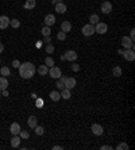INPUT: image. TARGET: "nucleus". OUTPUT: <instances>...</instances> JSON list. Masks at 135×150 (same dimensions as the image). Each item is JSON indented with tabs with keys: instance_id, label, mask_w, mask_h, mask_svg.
Returning a JSON list of instances; mask_svg holds the SVG:
<instances>
[{
	"instance_id": "1",
	"label": "nucleus",
	"mask_w": 135,
	"mask_h": 150,
	"mask_svg": "<svg viewBox=\"0 0 135 150\" xmlns=\"http://www.w3.org/2000/svg\"><path fill=\"white\" fill-rule=\"evenodd\" d=\"M19 69V74H21L22 78H31L36 72V68L32 62H23L21 64V66L18 68Z\"/></svg>"
},
{
	"instance_id": "2",
	"label": "nucleus",
	"mask_w": 135,
	"mask_h": 150,
	"mask_svg": "<svg viewBox=\"0 0 135 150\" xmlns=\"http://www.w3.org/2000/svg\"><path fill=\"white\" fill-rule=\"evenodd\" d=\"M60 80L64 83V87L68 88V89H70V91H72V89L76 87V84H77L76 78H73V77H65V76H61Z\"/></svg>"
},
{
	"instance_id": "3",
	"label": "nucleus",
	"mask_w": 135,
	"mask_h": 150,
	"mask_svg": "<svg viewBox=\"0 0 135 150\" xmlns=\"http://www.w3.org/2000/svg\"><path fill=\"white\" fill-rule=\"evenodd\" d=\"M108 31V26H107V23H104V22H97L96 25H95V33H97L100 35H103Z\"/></svg>"
},
{
	"instance_id": "4",
	"label": "nucleus",
	"mask_w": 135,
	"mask_h": 150,
	"mask_svg": "<svg viewBox=\"0 0 135 150\" xmlns=\"http://www.w3.org/2000/svg\"><path fill=\"white\" fill-rule=\"evenodd\" d=\"M47 74H50L52 76V78H56V80H58V78L62 76V72H61V69L58 66H50L49 68V72H47Z\"/></svg>"
},
{
	"instance_id": "5",
	"label": "nucleus",
	"mask_w": 135,
	"mask_h": 150,
	"mask_svg": "<svg viewBox=\"0 0 135 150\" xmlns=\"http://www.w3.org/2000/svg\"><path fill=\"white\" fill-rule=\"evenodd\" d=\"M81 33H83L84 37H91L95 34V26L93 25H91V23H88V25H84L83 29H81Z\"/></svg>"
},
{
	"instance_id": "6",
	"label": "nucleus",
	"mask_w": 135,
	"mask_h": 150,
	"mask_svg": "<svg viewBox=\"0 0 135 150\" xmlns=\"http://www.w3.org/2000/svg\"><path fill=\"white\" fill-rule=\"evenodd\" d=\"M122 46L124 47V49H132V50H134V47H135L134 46V41L127 35H124L123 38H122Z\"/></svg>"
},
{
	"instance_id": "7",
	"label": "nucleus",
	"mask_w": 135,
	"mask_h": 150,
	"mask_svg": "<svg viewBox=\"0 0 135 150\" xmlns=\"http://www.w3.org/2000/svg\"><path fill=\"white\" fill-rule=\"evenodd\" d=\"M100 10H101V12H103V14H105V15L111 14V11H112V3H111V1H108V0L103 1V4H101V7H100Z\"/></svg>"
},
{
	"instance_id": "8",
	"label": "nucleus",
	"mask_w": 135,
	"mask_h": 150,
	"mask_svg": "<svg viewBox=\"0 0 135 150\" xmlns=\"http://www.w3.org/2000/svg\"><path fill=\"white\" fill-rule=\"evenodd\" d=\"M122 56L124 57L126 61H134L135 60V52L132 49H124V52H123Z\"/></svg>"
},
{
	"instance_id": "9",
	"label": "nucleus",
	"mask_w": 135,
	"mask_h": 150,
	"mask_svg": "<svg viewBox=\"0 0 135 150\" xmlns=\"http://www.w3.org/2000/svg\"><path fill=\"white\" fill-rule=\"evenodd\" d=\"M91 130H92V133H93L95 135H97V137H100V135L104 134L103 126L99 124V123H93V124H92V127H91Z\"/></svg>"
},
{
	"instance_id": "10",
	"label": "nucleus",
	"mask_w": 135,
	"mask_h": 150,
	"mask_svg": "<svg viewBox=\"0 0 135 150\" xmlns=\"http://www.w3.org/2000/svg\"><path fill=\"white\" fill-rule=\"evenodd\" d=\"M65 58H66V61H70V62H74L76 60H77V53L74 52V50H68V52H65Z\"/></svg>"
},
{
	"instance_id": "11",
	"label": "nucleus",
	"mask_w": 135,
	"mask_h": 150,
	"mask_svg": "<svg viewBox=\"0 0 135 150\" xmlns=\"http://www.w3.org/2000/svg\"><path fill=\"white\" fill-rule=\"evenodd\" d=\"M10 18L5 15H1L0 16V30H4V29H7V27L10 26Z\"/></svg>"
},
{
	"instance_id": "12",
	"label": "nucleus",
	"mask_w": 135,
	"mask_h": 150,
	"mask_svg": "<svg viewBox=\"0 0 135 150\" xmlns=\"http://www.w3.org/2000/svg\"><path fill=\"white\" fill-rule=\"evenodd\" d=\"M56 25V16L52 15V14H49V15L45 16V26L47 27H52Z\"/></svg>"
},
{
	"instance_id": "13",
	"label": "nucleus",
	"mask_w": 135,
	"mask_h": 150,
	"mask_svg": "<svg viewBox=\"0 0 135 150\" xmlns=\"http://www.w3.org/2000/svg\"><path fill=\"white\" fill-rule=\"evenodd\" d=\"M21 124L16 123V122H14V123H11L10 126V131L12 135H19V133H21Z\"/></svg>"
},
{
	"instance_id": "14",
	"label": "nucleus",
	"mask_w": 135,
	"mask_h": 150,
	"mask_svg": "<svg viewBox=\"0 0 135 150\" xmlns=\"http://www.w3.org/2000/svg\"><path fill=\"white\" fill-rule=\"evenodd\" d=\"M54 8H56V12H58V14H65L68 11V7L64 4L62 1H61V3H56V4H54Z\"/></svg>"
},
{
	"instance_id": "15",
	"label": "nucleus",
	"mask_w": 135,
	"mask_h": 150,
	"mask_svg": "<svg viewBox=\"0 0 135 150\" xmlns=\"http://www.w3.org/2000/svg\"><path fill=\"white\" fill-rule=\"evenodd\" d=\"M27 124H28V127H30V129H34L36 124H38V119H36L35 115H30V116H28V119H27Z\"/></svg>"
},
{
	"instance_id": "16",
	"label": "nucleus",
	"mask_w": 135,
	"mask_h": 150,
	"mask_svg": "<svg viewBox=\"0 0 135 150\" xmlns=\"http://www.w3.org/2000/svg\"><path fill=\"white\" fill-rule=\"evenodd\" d=\"M72 30V23L69 21H65L61 23V31H64V33H69V31Z\"/></svg>"
},
{
	"instance_id": "17",
	"label": "nucleus",
	"mask_w": 135,
	"mask_h": 150,
	"mask_svg": "<svg viewBox=\"0 0 135 150\" xmlns=\"http://www.w3.org/2000/svg\"><path fill=\"white\" fill-rule=\"evenodd\" d=\"M21 141H22V138L19 135H14V137L11 138V146H12V147H19Z\"/></svg>"
},
{
	"instance_id": "18",
	"label": "nucleus",
	"mask_w": 135,
	"mask_h": 150,
	"mask_svg": "<svg viewBox=\"0 0 135 150\" xmlns=\"http://www.w3.org/2000/svg\"><path fill=\"white\" fill-rule=\"evenodd\" d=\"M49 98L52 99L53 102H60V99H61V93L58 92V91H52V92L49 93Z\"/></svg>"
},
{
	"instance_id": "19",
	"label": "nucleus",
	"mask_w": 135,
	"mask_h": 150,
	"mask_svg": "<svg viewBox=\"0 0 135 150\" xmlns=\"http://www.w3.org/2000/svg\"><path fill=\"white\" fill-rule=\"evenodd\" d=\"M8 88V78L1 76L0 77V91H4V89Z\"/></svg>"
},
{
	"instance_id": "20",
	"label": "nucleus",
	"mask_w": 135,
	"mask_h": 150,
	"mask_svg": "<svg viewBox=\"0 0 135 150\" xmlns=\"http://www.w3.org/2000/svg\"><path fill=\"white\" fill-rule=\"evenodd\" d=\"M60 93H61V98L65 99V100L72 98V92H70V89H68V88H62Z\"/></svg>"
},
{
	"instance_id": "21",
	"label": "nucleus",
	"mask_w": 135,
	"mask_h": 150,
	"mask_svg": "<svg viewBox=\"0 0 135 150\" xmlns=\"http://www.w3.org/2000/svg\"><path fill=\"white\" fill-rule=\"evenodd\" d=\"M36 72L39 73L41 76H46L47 72H49V66H46V65H41V66L36 69Z\"/></svg>"
},
{
	"instance_id": "22",
	"label": "nucleus",
	"mask_w": 135,
	"mask_h": 150,
	"mask_svg": "<svg viewBox=\"0 0 135 150\" xmlns=\"http://www.w3.org/2000/svg\"><path fill=\"white\" fill-rule=\"evenodd\" d=\"M97 22H100V18H99L97 14H92V15L89 16V23H91V25H93V26H95Z\"/></svg>"
},
{
	"instance_id": "23",
	"label": "nucleus",
	"mask_w": 135,
	"mask_h": 150,
	"mask_svg": "<svg viewBox=\"0 0 135 150\" xmlns=\"http://www.w3.org/2000/svg\"><path fill=\"white\" fill-rule=\"evenodd\" d=\"M35 0H26V3H24V8L26 10H32L34 7H35Z\"/></svg>"
},
{
	"instance_id": "24",
	"label": "nucleus",
	"mask_w": 135,
	"mask_h": 150,
	"mask_svg": "<svg viewBox=\"0 0 135 150\" xmlns=\"http://www.w3.org/2000/svg\"><path fill=\"white\" fill-rule=\"evenodd\" d=\"M122 73H123L122 68H120V66H114V69H112V74H114L115 77H120V76H122Z\"/></svg>"
},
{
	"instance_id": "25",
	"label": "nucleus",
	"mask_w": 135,
	"mask_h": 150,
	"mask_svg": "<svg viewBox=\"0 0 135 150\" xmlns=\"http://www.w3.org/2000/svg\"><path fill=\"white\" fill-rule=\"evenodd\" d=\"M0 74H1V76H4V77H7V76H10V74H11L10 68L3 66V68H1V69H0Z\"/></svg>"
},
{
	"instance_id": "26",
	"label": "nucleus",
	"mask_w": 135,
	"mask_h": 150,
	"mask_svg": "<svg viewBox=\"0 0 135 150\" xmlns=\"http://www.w3.org/2000/svg\"><path fill=\"white\" fill-rule=\"evenodd\" d=\"M34 130H35V134L36 135H43V134H45V129H43L42 126H38V124H36L35 127H34Z\"/></svg>"
},
{
	"instance_id": "27",
	"label": "nucleus",
	"mask_w": 135,
	"mask_h": 150,
	"mask_svg": "<svg viewBox=\"0 0 135 150\" xmlns=\"http://www.w3.org/2000/svg\"><path fill=\"white\" fill-rule=\"evenodd\" d=\"M10 26L14 27V29H18V27H21V22L18 21V19H11V21H10Z\"/></svg>"
},
{
	"instance_id": "28",
	"label": "nucleus",
	"mask_w": 135,
	"mask_h": 150,
	"mask_svg": "<svg viewBox=\"0 0 135 150\" xmlns=\"http://www.w3.org/2000/svg\"><path fill=\"white\" fill-rule=\"evenodd\" d=\"M50 34H52V29H50V27L45 26L43 29H42V35L43 37H49Z\"/></svg>"
},
{
	"instance_id": "29",
	"label": "nucleus",
	"mask_w": 135,
	"mask_h": 150,
	"mask_svg": "<svg viewBox=\"0 0 135 150\" xmlns=\"http://www.w3.org/2000/svg\"><path fill=\"white\" fill-rule=\"evenodd\" d=\"M128 149H130V146L127 145L126 142H122V143H119L116 146V150H128Z\"/></svg>"
},
{
	"instance_id": "30",
	"label": "nucleus",
	"mask_w": 135,
	"mask_h": 150,
	"mask_svg": "<svg viewBox=\"0 0 135 150\" xmlns=\"http://www.w3.org/2000/svg\"><path fill=\"white\" fill-rule=\"evenodd\" d=\"M45 65H46V66H53V65H54V60H53L52 57H46L45 58Z\"/></svg>"
},
{
	"instance_id": "31",
	"label": "nucleus",
	"mask_w": 135,
	"mask_h": 150,
	"mask_svg": "<svg viewBox=\"0 0 135 150\" xmlns=\"http://www.w3.org/2000/svg\"><path fill=\"white\" fill-rule=\"evenodd\" d=\"M19 137H21L22 139H27V138L30 137V134H28L27 131H24V130H21V133H19Z\"/></svg>"
},
{
	"instance_id": "32",
	"label": "nucleus",
	"mask_w": 135,
	"mask_h": 150,
	"mask_svg": "<svg viewBox=\"0 0 135 150\" xmlns=\"http://www.w3.org/2000/svg\"><path fill=\"white\" fill-rule=\"evenodd\" d=\"M57 38L60 39V41H65L66 39V33H64V31H60L57 34Z\"/></svg>"
},
{
	"instance_id": "33",
	"label": "nucleus",
	"mask_w": 135,
	"mask_h": 150,
	"mask_svg": "<svg viewBox=\"0 0 135 150\" xmlns=\"http://www.w3.org/2000/svg\"><path fill=\"white\" fill-rule=\"evenodd\" d=\"M53 52H54V46H53L52 43H49V45L46 46V53L47 54H52Z\"/></svg>"
},
{
	"instance_id": "34",
	"label": "nucleus",
	"mask_w": 135,
	"mask_h": 150,
	"mask_svg": "<svg viewBox=\"0 0 135 150\" xmlns=\"http://www.w3.org/2000/svg\"><path fill=\"white\" fill-rule=\"evenodd\" d=\"M56 87H57V88L60 89V91H61V89H62V88H65V87H64V83H62V81H61V80H60V78H58V80H57V84H56Z\"/></svg>"
},
{
	"instance_id": "35",
	"label": "nucleus",
	"mask_w": 135,
	"mask_h": 150,
	"mask_svg": "<svg viewBox=\"0 0 135 150\" xmlns=\"http://www.w3.org/2000/svg\"><path fill=\"white\" fill-rule=\"evenodd\" d=\"M72 70H73V72H78V70H80V65H78V64H76V62H73Z\"/></svg>"
},
{
	"instance_id": "36",
	"label": "nucleus",
	"mask_w": 135,
	"mask_h": 150,
	"mask_svg": "<svg viewBox=\"0 0 135 150\" xmlns=\"http://www.w3.org/2000/svg\"><path fill=\"white\" fill-rule=\"evenodd\" d=\"M12 66H14V68H19V66H21L19 60H14V61H12Z\"/></svg>"
},
{
	"instance_id": "37",
	"label": "nucleus",
	"mask_w": 135,
	"mask_h": 150,
	"mask_svg": "<svg viewBox=\"0 0 135 150\" xmlns=\"http://www.w3.org/2000/svg\"><path fill=\"white\" fill-rule=\"evenodd\" d=\"M43 106V100L42 99H36V107H42Z\"/></svg>"
},
{
	"instance_id": "38",
	"label": "nucleus",
	"mask_w": 135,
	"mask_h": 150,
	"mask_svg": "<svg viewBox=\"0 0 135 150\" xmlns=\"http://www.w3.org/2000/svg\"><path fill=\"white\" fill-rule=\"evenodd\" d=\"M130 38L132 39V41L135 39V30L134 29H131V31H130Z\"/></svg>"
},
{
	"instance_id": "39",
	"label": "nucleus",
	"mask_w": 135,
	"mask_h": 150,
	"mask_svg": "<svg viewBox=\"0 0 135 150\" xmlns=\"http://www.w3.org/2000/svg\"><path fill=\"white\" fill-rule=\"evenodd\" d=\"M101 150H112V146H109V145H103V146H101Z\"/></svg>"
},
{
	"instance_id": "40",
	"label": "nucleus",
	"mask_w": 135,
	"mask_h": 150,
	"mask_svg": "<svg viewBox=\"0 0 135 150\" xmlns=\"http://www.w3.org/2000/svg\"><path fill=\"white\" fill-rule=\"evenodd\" d=\"M43 42H45V43H50V42H52V38H50V35H49V37H45Z\"/></svg>"
},
{
	"instance_id": "41",
	"label": "nucleus",
	"mask_w": 135,
	"mask_h": 150,
	"mask_svg": "<svg viewBox=\"0 0 135 150\" xmlns=\"http://www.w3.org/2000/svg\"><path fill=\"white\" fill-rule=\"evenodd\" d=\"M1 96H8V89H4V91H1Z\"/></svg>"
},
{
	"instance_id": "42",
	"label": "nucleus",
	"mask_w": 135,
	"mask_h": 150,
	"mask_svg": "<svg viewBox=\"0 0 135 150\" xmlns=\"http://www.w3.org/2000/svg\"><path fill=\"white\" fill-rule=\"evenodd\" d=\"M53 150H62V146H58V145L53 146Z\"/></svg>"
},
{
	"instance_id": "43",
	"label": "nucleus",
	"mask_w": 135,
	"mask_h": 150,
	"mask_svg": "<svg viewBox=\"0 0 135 150\" xmlns=\"http://www.w3.org/2000/svg\"><path fill=\"white\" fill-rule=\"evenodd\" d=\"M3 50H4V45H3V43L0 42V53L3 52Z\"/></svg>"
},
{
	"instance_id": "44",
	"label": "nucleus",
	"mask_w": 135,
	"mask_h": 150,
	"mask_svg": "<svg viewBox=\"0 0 135 150\" xmlns=\"http://www.w3.org/2000/svg\"><path fill=\"white\" fill-rule=\"evenodd\" d=\"M62 0H52V4H56V3H61Z\"/></svg>"
},
{
	"instance_id": "45",
	"label": "nucleus",
	"mask_w": 135,
	"mask_h": 150,
	"mask_svg": "<svg viewBox=\"0 0 135 150\" xmlns=\"http://www.w3.org/2000/svg\"><path fill=\"white\" fill-rule=\"evenodd\" d=\"M42 43H43V42H42V41L36 42V47H41V46H42Z\"/></svg>"
},
{
	"instance_id": "46",
	"label": "nucleus",
	"mask_w": 135,
	"mask_h": 150,
	"mask_svg": "<svg viewBox=\"0 0 135 150\" xmlns=\"http://www.w3.org/2000/svg\"><path fill=\"white\" fill-rule=\"evenodd\" d=\"M123 52H124V49H119V50H118V54H123Z\"/></svg>"
},
{
	"instance_id": "47",
	"label": "nucleus",
	"mask_w": 135,
	"mask_h": 150,
	"mask_svg": "<svg viewBox=\"0 0 135 150\" xmlns=\"http://www.w3.org/2000/svg\"><path fill=\"white\" fill-rule=\"evenodd\" d=\"M60 60H61V61H66V58H65V56H61V57H60Z\"/></svg>"
},
{
	"instance_id": "48",
	"label": "nucleus",
	"mask_w": 135,
	"mask_h": 150,
	"mask_svg": "<svg viewBox=\"0 0 135 150\" xmlns=\"http://www.w3.org/2000/svg\"><path fill=\"white\" fill-rule=\"evenodd\" d=\"M0 96H1V91H0Z\"/></svg>"
},
{
	"instance_id": "49",
	"label": "nucleus",
	"mask_w": 135,
	"mask_h": 150,
	"mask_svg": "<svg viewBox=\"0 0 135 150\" xmlns=\"http://www.w3.org/2000/svg\"><path fill=\"white\" fill-rule=\"evenodd\" d=\"M0 64H1V61H0Z\"/></svg>"
},
{
	"instance_id": "50",
	"label": "nucleus",
	"mask_w": 135,
	"mask_h": 150,
	"mask_svg": "<svg viewBox=\"0 0 135 150\" xmlns=\"http://www.w3.org/2000/svg\"><path fill=\"white\" fill-rule=\"evenodd\" d=\"M104 1H105V0H104Z\"/></svg>"
}]
</instances>
